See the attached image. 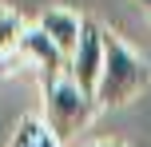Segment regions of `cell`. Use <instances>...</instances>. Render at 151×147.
Listing matches in <instances>:
<instances>
[{
    "mask_svg": "<svg viewBox=\"0 0 151 147\" xmlns=\"http://www.w3.org/2000/svg\"><path fill=\"white\" fill-rule=\"evenodd\" d=\"M147 84H151L147 60L123 36H115V32L107 28L104 32V76H99V87H96V103L99 108H123V103H131Z\"/></svg>",
    "mask_w": 151,
    "mask_h": 147,
    "instance_id": "cell-1",
    "label": "cell"
},
{
    "mask_svg": "<svg viewBox=\"0 0 151 147\" xmlns=\"http://www.w3.org/2000/svg\"><path fill=\"white\" fill-rule=\"evenodd\" d=\"M40 92H44V111H40V119L52 127V135L60 143H68L72 135H80L83 127L96 119V111H99L96 95L83 92L72 76L52 80V84H44Z\"/></svg>",
    "mask_w": 151,
    "mask_h": 147,
    "instance_id": "cell-2",
    "label": "cell"
},
{
    "mask_svg": "<svg viewBox=\"0 0 151 147\" xmlns=\"http://www.w3.org/2000/svg\"><path fill=\"white\" fill-rule=\"evenodd\" d=\"M104 32L107 28L99 20H88V16H83L80 48H76V56H72V64H68V76L83 87V92H91V95H96L99 76H104Z\"/></svg>",
    "mask_w": 151,
    "mask_h": 147,
    "instance_id": "cell-3",
    "label": "cell"
},
{
    "mask_svg": "<svg viewBox=\"0 0 151 147\" xmlns=\"http://www.w3.org/2000/svg\"><path fill=\"white\" fill-rule=\"evenodd\" d=\"M20 56H24V60H32V64L40 68V87L52 84V80H60V76H68V56L48 40L44 28H28V32H24Z\"/></svg>",
    "mask_w": 151,
    "mask_h": 147,
    "instance_id": "cell-4",
    "label": "cell"
},
{
    "mask_svg": "<svg viewBox=\"0 0 151 147\" xmlns=\"http://www.w3.org/2000/svg\"><path fill=\"white\" fill-rule=\"evenodd\" d=\"M36 28H44V32H48V40H52V44L60 48L64 56H68V64H72L76 48H80L83 16H80V12H72V8H44V12H40V20H36Z\"/></svg>",
    "mask_w": 151,
    "mask_h": 147,
    "instance_id": "cell-5",
    "label": "cell"
},
{
    "mask_svg": "<svg viewBox=\"0 0 151 147\" xmlns=\"http://www.w3.org/2000/svg\"><path fill=\"white\" fill-rule=\"evenodd\" d=\"M8 147H64V143L52 135V127H48L40 115H24L20 123H16L12 143H8Z\"/></svg>",
    "mask_w": 151,
    "mask_h": 147,
    "instance_id": "cell-6",
    "label": "cell"
},
{
    "mask_svg": "<svg viewBox=\"0 0 151 147\" xmlns=\"http://www.w3.org/2000/svg\"><path fill=\"white\" fill-rule=\"evenodd\" d=\"M24 32H28L24 16L16 12V8L0 4V60H8V56H20V40H24Z\"/></svg>",
    "mask_w": 151,
    "mask_h": 147,
    "instance_id": "cell-7",
    "label": "cell"
},
{
    "mask_svg": "<svg viewBox=\"0 0 151 147\" xmlns=\"http://www.w3.org/2000/svg\"><path fill=\"white\" fill-rule=\"evenodd\" d=\"M135 4L143 8V12H147V20H151V0H135Z\"/></svg>",
    "mask_w": 151,
    "mask_h": 147,
    "instance_id": "cell-8",
    "label": "cell"
},
{
    "mask_svg": "<svg viewBox=\"0 0 151 147\" xmlns=\"http://www.w3.org/2000/svg\"><path fill=\"white\" fill-rule=\"evenodd\" d=\"M91 147H123V143H91Z\"/></svg>",
    "mask_w": 151,
    "mask_h": 147,
    "instance_id": "cell-9",
    "label": "cell"
}]
</instances>
